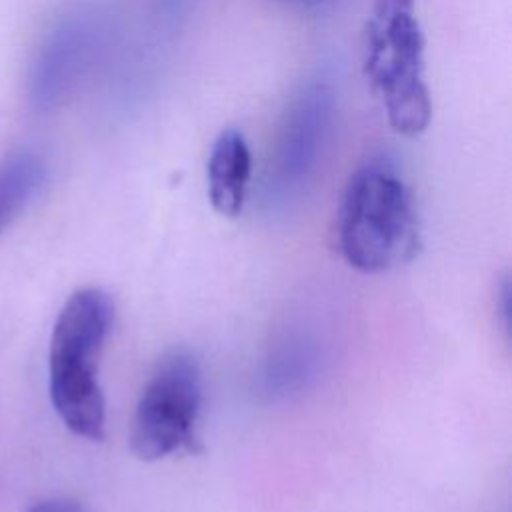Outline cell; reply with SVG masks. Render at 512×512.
Returning a JSON list of instances; mask_svg holds the SVG:
<instances>
[{
	"instance_id": "6da1fadb",
	"label": "cell",
	"mask_w": 512,
	"mask_h": 512,
	"mask_svg": "<svg viewBox=\"0 0 512 512\" xmlns=\"http://www.w3.org/2000/svg\"><path fill=\"white\" fill-rule=\"evenodd\" d=\"M336 242L342 258L364 274L392 270L418 254L414 192L392 160L370 158L350 174L338 206Z\"/></svg>"
},
{
	"instance_id": "7a4b0ae2",
	"label": "cell",
	"mask_w": 512,
	"mask_h": 512,
	"mask_svg": "<svg viewBox=\"0 0 512 512\" xmlns=\"http://www.w3.org/2000/svg\"><path fill=\"white\" fill-rule=\"evenodd\" d=\"M114 302L102 288H80L56 316L50 338V398L70 432L104 438L106 406L98 382V358L110 334Z\"/></svg>"
},
{
	"instance_id": "3957f363",
	"label": "cell",
	"mask_w": 512,
	"mask_h": 512,
	"mask_svg": "<svg viewBox=\"0 0 512 512\" xmlns=\"http://www.w3.org/2000/svg\"><path fill=\"white\" fill-rule=\"evenodd\" d=\"M424 52L416 0H374L364 30V74L390 126L410 138L420 136L432 120Z\"/></svg>"
},
{
	"instance_id": "277c9868",
	"label": "cell",
	"mask_w": 512,
	"mask_h": 512,
	"mask_svg": "<svg viewBox=\"0 0 512 512\" xmlns=\"http://www.w3.org/2000/svg\"><path fill=\"white\" fill-rule=\"evenodd\" d=\"M202 402V370L184 350L164 356L150 374L134 410L130 448L146 462L166 458L194 442Z\"/></svg>"
},
{
	"instance_id": "5b68a950",
	"label": "cell",
	"mask_w": 512,
	"mask_h": 512,
	"mask_svg": "<svg viewBox=\"0 0 512 512\" xmlns=\"http://www.w3.org/2000/svg\"><path fill=\"white\" fill-rule=\"evenodd\" d=\"M336 116V94L324 80L308 82L288 104L272 150L270 186L282 194L298 190L316 170Z\"/></svg>"
},
{
	"instance_id": "8992f818",
	"label": "cell",
	"mask_w": 512,
	"mask_h": 512,
	"mask_svg": "<svg viewBox=\"0 0 512 512\" xmlns=\"http://www.w3.org/2000/svg\"><path fill=\"white\" fill-rule=\"evenodd\" d=\"M100 48V26L90 14L58 20L40 42L28 70V102L38 112L60 108L92 68Z\"/></svg>"
},
{
	"instance_id": "52a82bcc",
	"label": "cell",
	"mask_w": 512,
	"mask_h": 512,
	"mask_svg": "<svg viewBox=\"0 0 512 512\" xmlns=\"http://www.w3.org/2000/svg\"><path fill=\"white\" fill-rule=\"evenodd\" d=\"M252 178V152L242 130L228 126L212 142L206 162V184L212 208L222 216L242 212Z\"/></svg>"
},
{
	"instance_id": "ba28073f",
	"label": "cell",
	"mask_w": 512,
	"mask_h": 512,
	"mask_svg": "<svg viewBox=\"0 0 512 512\" xmlns=\"http://www.w3.org/2000/svg\"><path fill=\"white\" fill-rule=\"evenodd\" d=\"M48 182V164L36 150H14L0 160V234L18 220Z\"/></svg>"
},
{
	"instance_id": "9c48e42d",
	"label": "cell",
	"mask_w": 512,
	"mask_h": 512,
	"mask_svg": "<svg viewBox=\"0 0 512 512\" xmlns=\"http://www.w3.org/2000/svg\"><path fill=\"white\" fill-rule=\"evenodd\" d=\"M28 512H84L82 506L70 498H48L34 504Z\"/></svg>"
},
{
	"instance_id": "30bf717a",
	"label": "cell",
	"mask_w": 512,
	"mask_h": 512,
	"mask_svg": "<svg viewBox=\"0 0 512 512\" xmlns=\"http://www.w3.org/2000/svg\"><path fill=\"white\" fill-rule=\"evenodd\" d=\"M278 4L296 8V10H304V12H314V10H322L326 6H330L334 0H274Z\"/></svg>"
},
{
	"instance_id": "8fae6325",
	"label": "cell",
	"mask_w": 512,
	"mask_h": 512,
	"mask_svg": "<svg viewBox=\"0 0 512 512\" xmlns=\"http://www.w3.org/2000/svg\"><path fill=\"white\" fill-rule=\"evenodd\" d=\"M282 358H284V360H288V364H292V362H294V360H302V354H288V356H282ZM288 368H290V374H294V376H292V378H294V380H296V382H298V380H300V376H298V374H296V370H294V366H288Z\"/></svg>"
}]
</instances>
